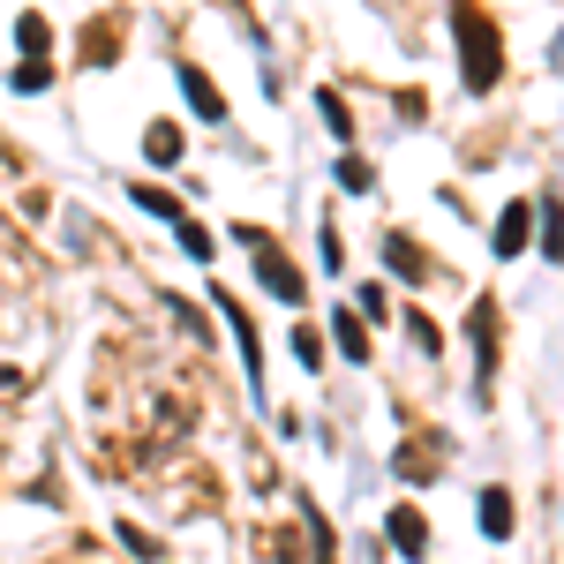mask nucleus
Segmentation results:
<instances>
[{
  "mask_svg": "<svg viewBox=\"0 0 564 564\" xmlns=\"http://www.w3.org/2000/svg\"><path fill=\"white\" fill-rule=\"evenodd\" d=\"M452 31H459V68H467V84L489 90L505 76V53H497V23L481 15L475 0H452Z\"/></svg>",
  "mask_w": 564,
  "mask_h": 564,
  "instance_id": "1",
  "label": "nucleus"
},
{
  "mask_svg": "<svg viewBox=\"0 0 564 564\" xmlns=\"http://www.w3.org/2000/svg\"><path fill=\"white\" fill-rule=\"evenodd\" d=\"M249 249H257V279H263V286H271L279 302H302V271H294V263L279 257L271 241H249Z\"/></svg>",
  "mask_w": 564,
  "mask_h": 564,
  "instance_id": "2",
  "label": "nucleus"
},
{
  "mask_svg": "<svg viewBox=\"0 0 564 564\" xmlns=\"http://www.w3.org/2000/svg\"><path fill=\"white\" fill-rule=\"evenodd\" d=\"M391 550H399V557H422V550H430V527H422V512H391Z\"/></svg>",
  "mask_w": 564,
  "mask_h": 564,
  "instance_id": "3",
  "label": "nucleus"
},
{
  "mask_svg": "<svg viewBox=\"0 0 564 564\" xmlns=\"http://www.w3.org/2000/svg\"><path fill=\"white\" fill-rule=\"evenodd\" d=\"M181 90H188V106H196L204 121H218V113H226V98L212 90V76H204V68H181Z\"/></svg>",
  "mask_w": 564,
  "mask_h": 564,
  "instance_id": "4",
  "label": "nucleus"
},
{
  "mask_svg": "<svg viewBox=\"0 0 564 564\" xmlns=\"http://www.w3.org/2000/svg\"><path fill=\"white\" fill-rule=\"evenodd\" d=\"M527 226H534L527 204H512V212L497 218V257H520V249H527Z\"/></svg>",
  "mask_w": 564,
  "mask_h": 564,
  "instance_id": "5",
  "label": "nucleus"
},
{
  "mask_svg": "<svg viewBox=\"0 0 564 564\" xmlns=\"http://www.w3.org/2000/svg\"><path fill=\"white\" fill-rule=\"evenodd\" d=\"M481 534H489V542H505V534H512V497H505V489H489V497H481Z\"/></svg>",
  "mask_w": 564,
  "mask_h": 564,
  "instance_id": "6",
  "label": "nucleus"
},
{
  "mask_svg": "<svg viewBox=\"0 0 564 564\" xmlns=\"http://www.w3.org/2000/svg\"><path fill=\"white\" fill-rule=\"evenodd\" d=\"M332 339H339V347H347L354 361H369V332L354 324V308H339V324H332Z\"/></svg>",
  "mask_w": 564,
  "mask_h": 564,
  "instance_id": "7",
  "label": "nucleus"
},
{
  "mask_svg": "<svg viewBox=\"0 0 564 564\" xmlns=\"http://www.w3.org/2000/svg\"><path fill=\"white\" fill-rule=\"evenodd\" d=\"M174 241H181V249H188V257H196V263L212 257V234H204V226H196V218H188V212L174 218Z\"/></svg>",
  "mask_w": 564,
  "mask_h": 564,
  "instance_id": "8",
  "label": "nucleus"
},
{
  "mask_svg": "<svg viewBox=\"0 0 564 564\" xmlns=\"http://www.w3.org/2000/svg\"><path fill=\"white\" fill-rule=\"evenodd\" d=\"M143 151H151L159 166H174V159H181V129H166V121H159V129L143 135Z\"/></svg>",
  "mask_w": 564,
  "mask_h": 564,
  "instance_id": "9",
  "label": "nucleus"
},
{
  "mask_svg": "<svg viewBox=\"0 0 564 564\" xmlns=\"http://www.w3.org/2000/svg\"><path fill=\"white\" fill-rule=\"evenodd\" d=\"M384 257H391V271H422V249H414L406 234H391V241H384Z\"/></svg>",
  "mask_w": 564,
  "mask_h": 564,
  "instance_id": "10",
  "label": "nucleus"
},
{
  "mask_svg": "<svg viewBox=\"0 0 564 564\" xmlns=\"http://www.w3.org/2000/svg\"><path fill=\"white\" fill-rule=\"evenodd\" d=\"M15 45H23V53H45V15H23V23H15Z\"/></svg>",
  "mask_w": 564,
  "mask_h": 564,
  "instance_id": "11",
  "label": "nucleus"
},
{
  "mask_svg": "<svg viewBox=\"0 0 564 564\" xmlns=\"http://www.w3.org/2000/svg\"><path fill=\"white\" fill-rule=\"evenodd\" d=\"M135 204H143V212H159V218H166V226H174V218H181V204H174V196H166V188H135Z\"/></svg>",
  "mask_w": 564,
  "mask_h": 564,
  "instance_id": "12",
  "label": "nucleus"
},
{
  "mask_svg": "<svg viewBox=\"0 0 564 564\" xmlns=\"http://www.w3.org/2000/svg\"><path fill=\"white\" fill-rule=\"evenodd\" d=\"M406 339H414L422 354H436V347H444V339H436V324H430V316H406Z\"/></svg>",
  "mask_w": 564,
  "mask_h": 564,
  "instance_id": "13",
  "label": "nucleus"
},
{
  "mask_svg": "<svg viewBox=\"0 0 564 564\" xmlns=\"http://www.w3.org/2000/svg\"><path fill=\"white\" fill-rule=\"evenodd\" d=\"M369 181H377V174H369L361 159H339V188H369Z\"/></svg>",
  "mask_w": 564,
  "mask_h": 564,
  "instance_id": "14",
  "label": "nucleus"
},
{
  "mask_svg": "<svg viewBox=\"0 0 564 564\" xmlns=\"http://www.w3.org/2000/svg\"><path fill=\"white\" fill-rule=\"evenodd\" d=\"M324 129H332V135H354V121H347V106H339V98H324Z\"/></svg>",
  "mask_w": 564,
  "mask_h": 564,
  "instance_id": "15",
  "label": "nucleus"
},
{
  "mask_svg": "<svg viewBox=\"0 0 564 564\" xmlns=\"http://www.w3.org/2000/svg\"><path fill=\"white\" fill-rule=\"evenodd\" d=\"M53 84V68H39V61H31V68H15V90H45Z\"/></svg>",
  "mask_w": 564,
  "mask_h": 564,
  "instance_id": "16",
  "label": "nucleus"
}]
</instances>
